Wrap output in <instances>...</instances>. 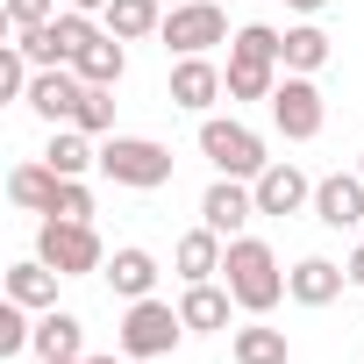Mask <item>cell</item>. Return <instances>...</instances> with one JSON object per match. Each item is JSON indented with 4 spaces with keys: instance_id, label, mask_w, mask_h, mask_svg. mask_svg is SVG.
Here are the masks:
<instances>
[{
    "instance_id": "obj_1",
    "label": "cell",
    "mask_w": 364,
    "mask_h": 364,
    "mask_svg": "<svg viewBox=\"0 0 364 364\" xmlns=\"http://www.w3.org/2000/svg\"><path fill=\"white\" fill-rule=\"evenodd\" d=\"M222 286L236 293L243 314H272V307L286 300V272H279L272 243H257V236H236V243H229V257H222Z\"/></svg>"
},
{
    "instance_id": "obj_2",
    "label": "cell",
    "mask_w": 364,
    "mask_h": 364,
    "mask_svg": "<svg viewBox=\"0 0 364 364\" xmlns=\"http://www.w3.org/2000/svg\"><path fill=\"white\" fill-rule=\"evenodd\" d=\"M171 150L157 143V136H100V171L114 178V186H129V193H157V186H171Z\"/></svg>"
},
{
    "instance_id": "obj_3",
    "label": "cell",
    "mask_w": 364,
    "mask_h": 364,
    "mask_svg": "<svg viewBox=\"0 0 364 364\" xmlns=\"http://www.w3.org/2000/svg\"><path fill=\"white\" fill-rule=\"evenodd\" d=\"M178 336H186V314H178L171 300H129L122 307V328H114V350H129V357H171L178 350Z\"/></svg>"
},
{
    "instance_id": "obj_4",
    "label": "cell",
    "mask_w": 364,
    "mask_h": 364,
    "mask_svg": "<svg viewBox=\"0 0 364 364\" xmlns=\"http://www.w3.org/2000/svg\"><path fill=\"white\" fill-rule=\"evenodd\" d=\"M200 157L222 171V178H257L272 157H264V136L250 122H229V114H200Z\"/></svg>"
},
{
    "instance_id": "obj_5",
    "label": "cell",
    "mask_w": 364,
    "mask_h": 364,
    "mask_svg": "<svg viewBox=\"0 0 364 364\" xmlns=\"http://www.w3.org/2000/svg\"><path fill=\"white\" fill-rule=\"evenodd\" d=\"M36 257H43L50 272H65V279H93V272L107 264V243H100L93 222H58V215H43V229H36Z\"/></svg>"
},
{
    "instance_id": "obj_6",
    "label": "cell",
    "mask_w": 364,
    "mask_h": 364,
    "mask_svg": "<svg viewBox=\"0 0 364 364\" xmlns=\"http://www.w3.org/2000/svg\"><path fill=\"white\" fill-rule=\"evenodd\" d=\"M157 43H164L171 58H208L215 43H229V15L215 8V0H178V8H164Z\"/></svg>"
},
{
    "instance_id": "obj_7",
    "label": "cell",
    "mask_w": 364,
    "mask_h": 364,
    "mask_svg": "<svg viewBox=\"0 0 364 364\" xmlns=\"http://www.w3.org/2000/svg\"><path fill=\"white\" fill-rule=\"evenodd\" d=\"M100 29H107V22H93V15H79V8H58L43 29H22L15 43H22V50H29V65L43 72V65H72V58H79Z\"/></svg>"
},
{
    "instance_id": "obj_8",
    "label": "cell",
    "mask_w": 364,
    "mask_h": 364,
    "mask_svg": "<svg viewBox=\"0 0 364 364\" xmlns=\"http://www.w3.org/2000/svg\"><path fill=\"white\" fill-rule=\"evenodd\" d=\"M264 107H272V129H279L286 143H314L321 122H328V100H321V86H314L307 72H286L279 93H272Z\"/></svg>"
},
{
    "instance_id": "obj_9",
    "label": "cell",
    "mask_w": 364,
    "mask_h": 364,
    "mask_svg": "<svg viewBox=\"0 0 364 364\" xmlns=\"http://www.w3.org/2000/svg\"><path fill=\"white\" fill-rule=\"evenodd\" d=\"M79 100H86V79L72 72V65H43L36 79H29V114L36 122H50V129H65V122H79Z\"/></svg>"
},
{
    "instance_id": "obj_10",
    "label": "cell",
    "mask_w": 364,
    "mask_h": 364,
    "mask_svg": "<svg viewBox=\"0 0 364 364\" xmlns=\"http://www.w3.org/2000/svg\"><path fill=\"white\" fill-rule=\"evenodd\" d=\"M200 222H208L222 243H236V236L257 222V193H250V178H222V171H215V186L200 193Z\"/></svg>"
},
{
    "instance_id": "obj_11",
    "label": "cell",
    "mask_w": 364,
    "mask_h": 364,
    "mask_svg": "<svg viewBox=\"0 0 364 364\" xmlns=\"http://www.w3.org/2000/svg\"><path fill=\"white\" fill-rule=\"evenodd\" d=\"M250 193H257V215H300V208H314V178H307L293 157H272V164L250 178Z\"/></svg>"
},
{
    "instance_id": "obj_12",
    "label": "cell",
    "mask_w": 364,
    "mask_h": 364,
    "mask_svg": "<svg viewBox=\"0 0 364 364\" xmlns=\"http://www.w3.org/2000/svg\"><path fill=\"white\" fill-rule=\"evenodd\" d=\"M222 93H229V72H222L215 58H178V65H171V107L208 114Z\"/></svg>"
},
{
    "instance_id": "obj_13",
    "label": "cell",
    "mask_w": 364,
    "mask_h": 364,
    "mask_svg": "<svg viewBox=\"0 0 364 364\" xmlns=\"http://www.w3.org/2000/svg\"><path fill=\"white\" fill-rule=\"evenodd\" d=\"M314 222L321 229H364V178L357 171L314 178Z\"/></svg>"
},
{
    "instance_id": "obj_14",
    "label": "cell",
    "mask_w": 364,
    "mask_h": 364,
    "mask_svg": "<svg viewBox=\"0 0 364 364\" xmlns=\"http://www.w3.org/2000/svg\"><path fill=\"white\" fill-rule=\"evenodd\" d=\"M222 257H229V243L200 222V229H186L171 243V272H178V286H200V279H222Z\"/></svg>"
},
{
    "instance_id": "obj_15",
    "label": "cell",
    "mask_w": 364,
    "mask_h": 364,
    "mask_svg": "<svg viewBox=\"0 0 364 364\" xmlns=\"http://www.w3.org/2000/svg\"><path fill=\"white\" fill-rule=\"evenodd\" d=\"M100 279L114 286V300H150V293H157V257H150L143 243H122V250L100 264Z\"/></svg>"
},
{
    "instance_id": "obj_16",
    "label": "cell",
    "mask_w": 364,
    "mask_h": 364,
    "mask_svg": "<svg viewBox=\"0 0 364 364\" xmlns=\"http://www.w3.org/2000/svg\"><path fill=\"white\" fill-rule=\"evenodd\" d=\"M343 286H350V272H343L336 257H300V264L286 272V300H300V307H328Z\"/></svg>"
},
{
    "instance_id": "obj_17",
    "label": "cell",
    "mask_w": 364,
    "mask_h": 364,
    "mask_svg": "<svg viewBox=\"0 0 364 364\" xmlns=\"http://www.w3.org/2000/svg\"><path fill=\"white\" fill-rule=\"evenodd\" d=\"M43 364H65V357H86V321L65 314V307H43L36 314V343H29Z\"/></svg>"
},
{
    "instance_id": "obj_18",
    "label": "cell",
    "mask_w": 364,
    "mask_h": 364,
    "mask_svg": "<svg viewBox=\"0 0 364 364\" xmlns=\"http://www.w3.org/2000/svg\"><path fill=\"white\" fill-rule=\"evenodd\" d=\"M229 307H236V293H229V286H215V279H200V286H186V293H178L186 336H215V328H229Z\"/></svg>"
},
{
    "instance_id": "obj_19",
    "label": "cell",
    "mask_w": 364,
    "mask_h": 364,
    "mask_svg": "<svg viewBox=\"0 0 364 364\" xmlns=\"http://www.w3.org/2000/svg\"><path fill=\"white\" fill-rule=\"evenodd\" d=\"M43 164L58 171V178H86L93 164H100V136H86V129H50V150H43Z\"/></svg>"
},
{
    "instance_id": "obj_20",
    "label": "cell",
    "mask_w": 364,
    "mask_h": 364,
    "mask_svg": "<svg viewBox=\"0 0 364 364\" xmlns=\"http://www.w3.org/2000/svg\"><path fill=\"white\" fill-rule=\"evenodd\" d=\"M100 22H107V36H122V43H150V36L164 29V0H107Z\"/></svg>"
},
{
    "instance_id": "obj_21",
    "label": "cell",
    "mask_w": 364,
    "mask_h": 364,
    "mask_svg": "<svg viewBox=\"0 0 364 364\" xmlns=\"http://www.w3.org/2000/svg\"><path fill=\"white\" fill-rule=\"evenodd\" d=\"M229 357H236V364H293V343H286V328H272V321L257 314L250 328L229 336Z\"/></svg>"
},
{
    "instance_id": "obj_22",
    "label": "cell",
    "mask_w": 364,
    "mask_h": 364,
    "mask_svg": "<svg viewBox=\"0 0 364 364\" xmlns=\"http://www.w3.org/2000/svg\"><path fill=\"white\" fill-rule=\"evenodd\" d=\"M72 72H79L86 86H122V72H129V50H122V36H107V29H100V36H93V43L72 58Z\"/></svg>"
},
{
    "instance_id": "obj_23",
    "label": "cell",
    "mask_w": 364,
    "mask_h": 364,
    "mask_svg": "<svg viewBox=\"0 0 364 364\" xmlns=\"http://www.w3.org/2000/svg\"><path fill=\"white\" fill-rule=\"evenodd\" d=\"M8 200H15V208H29V215H50V200H58V171H50L43 157L15 164V171H8Z\"/></svg>"
},
{
    "instance_id": "obj_24",
    "label": "cell",
    "mask_w": 364,
    "mask_h": 364,
    "mask_svg": "<svg viewBox=\"0 0 364 364\" xmlns=\"http://www.w3.org/2000/svg\"><path fill=\"white\" fill-rule=\"evenodd\" d=\"M58 279H65V272H50L43 257H29V264L8 272V300H22L29 314H43V307H58Z\"/></svg>"
},
{
    "instance_id": "obj_25",
    "label": "cell",
    "mask_w": 364,
    "mask_h": 364,
    "mask_svg": "<svg viewBox=\"0 0 364 364\" xmlns=\"http://www.w3.org/2000/svg\"><path fill=\"white\" fill-rule=\"evenodd\" d=\"M328 58H336V43H328L321 22H293V29H286V72H307V79H314Z\"/></svg>"
},
{
    "instance_id": "obj_26",
    "label": "cell",
    "mask_w": 364,
    "mask_h": 364,
    "mask_svg": "<svg viewBox=\"0 0 364 364\" xmlns=\"http://www.w3.org/2000/svg\"><path fill=\"white\" fill-rule=\"evenodd\" d=\"M222 72H229V100H272L279 79H286L279 65H257V58H229Z\"/></svg>"
},
{
    "instance_id": "obj_27",
    "label": "cell",
    "mask_w": 364,
    "mask_h": 364,
    "mask_svg": "<svg viewBox=\"0 0 364 364\" xmlns=\"http://www.w3.org/2000/svg\"><path fill=\"white\" fill-rule=\"evenodd\" d=\"M29 79H36L29 50L22 43H0V100H29Z\"/></svg>"
},
{
    "instance_id": "obj_28",
    "label": "cell",
    "mask_w": 364,
    "mask_h": 364,
    "mask_svg": "<svg viewBox=\"0 0 364 364\" xmlns=\"http://www.w3.org/2000/svg\"><path fill=\"white\" fill-rule=\"evenodd\" d=\"M72 129H86V136H114V86H86Z\"/></svg>"
},
{
    "instance_id": "obj_29",
    "label": "cell",
    "mask_w": 364,
    "mask_h": 364,
    "mask_svg": "<svg viewBox=\"0 0 364 364\" xmlns=\"http://www.w3.org/2000/svg\"><path fill=\"white\" fill-rule=\"evenodd\" d=\"M29 343H36V321H29L22 300H8V307H0V357H22Z\"/></svg>"
},
{
    "instance_id": "obj_30",
    "label": "cell",
    "mask_w": 364,
    "mask_h": 364,
    "mask_svg": "<svg viewBox=\"0 0 364 364\" xmlns=\"http://www.w3.org/2000/svg\"><path fill=\"white\" fill-rule=\"evenodd\" d=\"M50 215H58V222H93V186H86V178H58Z\"/></svg>"
},
{
    "instance_id": "obj_31",
    "label": "cell",
    "mask_w": 364,
    "mask_h": 364,
    "mask_svg": "<svg viewBox=\"0 0 364 364\" xmlns=\"http://www.w3.org/2000/svg\"><path fill=\"white\" fill-rule=\"evenodd\" d=\"M58 8H65V0H8V36H22V29H43Z\"/></svg>"
},
{
    "instance_id": "obj_32",
    "label": "cell",
    "mask_w": 364,
    "mask_h": 364,
    "mask_svg": "<svg viewBox=\"0 0 364 364\" xmlns=\"http://www.w3.org/2000/svg\"><path fill=\"white\" fill-rule=\"evenodd\" d=\"M286 8H293L300 22H321V8H328V0H286Z\"/></svg>"
},
{
    "instance_id": "obj_33",
    "label": "cell",
    "mask_w": 364,
    "mask_h": 364,
    "mask_svg": "<svg viewBox=\"0 0 364 364\" xmlns=\"http://www.w3.org/2000/svg\"><path fill=\"white\" fill-rule=\"evenodd\" d=\"M343 272H350V286H357V293H364V243H357V250H350V264H343Z\"/></svg>"
},
{
    "instance_id": "obj_34",
    "label": "cell",
    "mask_w": 364,
    "mask_h": 364,
    "mask_svg": "<svg viewBox=\"0 0 364 364\" xmlns=\"http://www.w3.org/2000/svg\"><path fill=\"white\" fill-rule=\"evenodd\" d=\"M65 8H79V15H100V8H107V0H65Z\"/></svg>"
},
{
    "instance_id": "obj_35",
    "label": "cell",
    "mask_w": 364,
    "mask_h": 364,
    "mask_svg": "<svg viewBox=\"0 0 364 364\" xmlns=\"http://www.w3.org/2000/svg\"><path fill=\"white\" fill-rule=\"evenodd\" d=\"M357 178H364V150H357Z\"/></svg>"
},
{
    "instance_id": "obj_36",
    "label": "cell",
    "mask_w": 364,
    "mask_h": 364,
    "mask_svg": "<svg viewBox=\"0 0 364 364\" xmlns=\"http://www.w3.org/2000/svg\"><path fill=\"white\" fill-rule=\"evenodd\" d=\"M65 364H86V357H65Z\"/></svg>"
},
{
    "instance_id": "obj_37",
    "label": "cell",
    "mask_w": 364,
    "mask_h": 364,
    "mask_svg": "<svg viewBox=\"0 0 364 364\" xmlns=\"http://www.w3.org/2000/svg\"><path fill=\"white\" fill-rule=\"evenodd\" d=\"M164 8H178V0H164Z\"/></svg>"
}]
</instances>
